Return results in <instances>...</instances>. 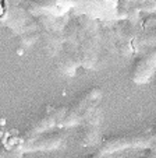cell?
<instances>
[{
	"label": "cell",
	"instance_id": "obj_1",
	"mask_svg": "<svg viewBox=\"0 0 156 158\" xmlns=\"http://www.w3.org/2000/svg\"><path fill=\"white\" fill-rule=\"evenodd\" d=\"M100 98H102V89L99 87H92V88L86 89L73 104L67 106L64 116H63L62 122L59 123V127H67V126L84 122L96 109Z\"/></svg>",
	"mask_w": 156,
	"mask_h": 158
},
{
	"label": "cell",
	"instance_id": "obj_2",
	"mask_svg": "<svg viewBox=\"0 0 156 158\" xmlns=\"http://www.w3.org/2000/svg\"><path fill=\"white\" fill-rule=\"evenodd\" d=\"M153 143H156V139L152 133H124L103 139L99 146V151L102 154H110L126 148L149 147Z\"/></svg>",
	"mask_w": 156,
	"mask_h": 158
},
{
	"label": "cell",
	"instance_id": "obj_3",
	"mask_svg": "<svg viewBox=\"0 0 156 158\" xmlns=\"http://www.w3.org/2000/svg\"><path fill=\"white\" fill-rule=\"evenodd\" d=\"M64 141V134L62 131H43L34 136H22L14 148L20 151H39V150H54Z\"/></svg>",
	"mask_w": 156,
	"mask_h": 158
},
{
	"label": "cell",
	"instance_id": "obj_4",
	"mask_svg": "<svg viewBox=\"0 0 156 158\" xmlns=\"http://www.w3.org/2000/svg\"><path fill=\"white\" fill-rule=\"evenodd\" d=\"M66 110H67V106H64V105L52 108L50 110H47L43 116H41L38 120H35V122L25 130L24 136H34V134L43 133V131L50 130L53 126H59V123L62 122L63 116H64V114H66Z\"/></svg>",
	"mask_w": 156,
	"mask_h": 158
},
{
	"label": "cell",
	"instance_id": "obj_5",
	"mask_svg": "<svg viewBox=\"0 0 156 158\" xmlns=\"http://www.w3.org/2000/svg\"><path fill=\"white\" fill-rule=\"evenodd\" d=\"M156 72V51L145 55L135 63L131 74V80L137 84H145L152 78Z\"/></svg>",
	"mask_w": 156,
	"mask_h": 158
},
{
	"label": "cell",
	"instance_id": "obj_6",
	"mask_svg": "<svg viewBox=\"0 0 156 158\" xmlns=\"http://www.w3.org/2000/svg\"><path fill=\"white\" fill-rule=\"evenodd\" d=\"M100 119H102V114H100V110L96 106V109L84 120L82 131H81V141H82V144L91 146V144H94L96 141Z\"/></svg>",
	"mask_w": 156,
	"mask_h": 158
},
{
	"label": "cell",
	"instance_id": "obj_7",
	"mask_svg": "<svg viewBox=\"0 0 156 158\" xmlns=\"http://www.w3.org/2000/svg\"><path fill=\"white\" fill-rule=\"evenodd\" d=\"M142 158H156V147L155 148H152V150H149V151H148Z\"/></svg>",
	"mask_w": 156,
	"mask_h": 158
},
{
	"label": "cell",
	"instance_id": "obj_8",
	"mask_svg": "<svg viewBox=\"0 0 156 158\" xmlns=\"http://www.w3.org/2000/svg\"><path fill=\"white\" fill-rule=\"evenodd\" d=\"M102 152H100V151H98V152H95V154H89V155H86V157L85 158H100V157H102Z\"/></svg>",
	"mask_w": 156,
	"mask_h": 158
},
{
	"label": "cell",
	"instance_id": "obj_9",
	"mask_svg": "<svg viewBox=\"0 0 156 158\" xmlns=\"http://www.w3.org/2000/svg\"><path fill=\"white\" fill-rule=\"evenodd\" d=\"M0 158H6V154H4L3 150H0Z\"/></svg>",
	"mask_w": 156,
	"mask_h": 158
}]
</instances>
